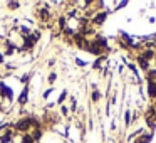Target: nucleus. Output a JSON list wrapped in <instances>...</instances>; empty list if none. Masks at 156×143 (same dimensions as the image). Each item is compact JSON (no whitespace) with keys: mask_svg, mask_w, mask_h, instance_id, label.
<instances>
[{"mask_svg":"<svg viewBox=\"0 0 156 143\" xmlns=\"http://www.w3.org/2000/svg\"><path fill=\"white\" fill-rule=\"evenodd\" d=\"M30 118H22V119H19L17 123H15V130H19V131H27V130H30Z\"/></svg>","mask_w":156,"mask_h":143,"instance_id":"obj_1","label":"nucleus"},{"mask_svg":"<svg viewBox=\"0 0 156 143\" xmlns=\"http://www.w3.org/2000/svg\"><path fill=\"white\" fill-rule=\"evenodd\" d=\"M148 94L149 98H156V81H148Z\"/></svg>","mask_w":156,"mask_h":143,"instance_id":"obj_2","label":"nucleus"},{"mask_svg":"<svg viewBox=\"0 0 156 143\" xmlns=\"http://www.w3.org/2000/svg\"><path fill=\"white\" fill-rule=\"evenodd\" d=\"M106 15H108L106 12H99V14L92 19V22H94V24H98V25H102V22L106 20Z\"/></svg>","mask_w":156,"mask_h":143,"instance_id":"obj_3","label":"nucleus"},{"mask_svg":"<svg viewBox=\"0 0 156 143\" xmlns=\"http://www.w3.org/2000/svg\"><path fill=\"white\" fill-rule=\"evenodd\" d=\"M27 94H29V86H25V88L22 89V94L19 96V103H20V105H25V103H27Z\"/></svg>","mask_w":156,"mask_h":143,"instance_id":"obj_4","label":"nucleus"},{"mask_svg":"<svg viewBox=\"0 0 156 143\" xmlns=\"http://www.w3.org/2000/svg\"><path fill=\"white\" fill-rule=\"evenodd\" d=\"M12 135H14V131H12V130H9L5 135L0 136V143H10L12 141Z\"/></svg>","mask_w":156,"mask_h":143,"instance_id":"obj_5","label":"nucleus"},{"mask_svg":"<svg viewBox=\"0 0 156 143\" xmlns=\"http://www.w3.org/2000/svg\"><path fill=\"white\" fill-rule=\"evenodd\" d=\"M0 94H2V96H7V98H12V91L4 84V82H0Z\"/></svg>","mask_w":156,"mask_h":143,"instance_id":"obj_6","label":"nucleus"},{"mask_svg":"<svg viewBox=\"0 0 156 143\" xmlns=\"http://www.w3.org/2000/svg\"><path fill=\"white\" fill-rule=\"evenodd\" d=\"M138 66L143 69V71H149V62L146 61V59H143L141 56L138 57Z\"/></svg>","mask_w":156,"mask_h":143,"instance_id":"obj_7","label":"nucleus"},{"mask_svg":"<svg viewBox=\"0 0 156 143\" xmlns=\"http://www.w3.org/2000/svg\"><path fill=\"white\" fill-rule=\"evenodd\" d=\"M32 140H34V141H39V140L42 138V130L41 128H34V133H32Z\"/></svg>","mask_w":156,"mask_h":143,"instance_id":"obj_8","label":"nucleus"},{"mask_svg":"<svg viewBox=\"0 0 156 143\" xmlns=\"http://www.w3.org/2000/svg\"><path fill=\"white\" fill-rule=\"evenodd\" d=\"M141 57L146 59V61H148V59H153V57H154V51H153V49H146V51L143 52Z\"/></svg>","mask_w":156,"mask_h":143,"instance_id":"obj_9","label":"nucleus"},{"mask_svg":"<svg viewBox=\"0 0 156 143\" xmlns=\"http://www.w3.org/2000/svg\"><path fill=\"white\" fill-rule=\"evenodd\" d=\"M39 15H41L42 20H47V19H49V9L47 7H42L41 10H39Z\"/></svg>","mask_w":156,"mask_h":143,"instance_id":"obj_10","label":"nucleus"},{"mask_svg":"<svg viewBox=\"0 0 156 143\" xmlns=\"http://www.w3.org/2000/svg\"><path fill=\"white\" fill-rule=\"evenodd\" d=\"M148 81H156V69H149L148 71Z\"/></svg>","mask_w":156,"mask_h":143,"instance_id":"obj_11","label":"nucleus"},{"mask_svg":"<svg viewBox=\"0 0 156 143\" xmlns=\"http://www.w3.org/2000/svg\"><path fill=\"white\" fill-rule=\"evenodd\" d=\"M9 9H10V10H17L19 7H20V4H19V2H9Z\"/></svg>","mask_w":156,"mask_h":143,"instance_id":"obj_12","label":"nucleus"},{"mask_svg":"<svg viewBox=\"0 0 156 143\" xmlns=\"http://www.w3.org/2000/svg\"><path fill=\"white\" fill-rule=\"evenodd\" d=\"M149 140H151V135H144V136H141V138H139L136 143H148Z\"/></svg>","mask_w":156,"mask_h":143,"instance_id":"obj_13","label":"nucleus"},{"mask_svg":"<svg viewBox=\"0 0 156 143\" xmlns=\"http://www.w3.org/2000/svg\"><path fill=\"white\" fill-rule=\"evenodd\" d=\"M22 143H34V140H32L30 135H24V138H22Z\"/></svg>","mask_w":156,"mask_h":143,"instance_id":"obj_14","label":"nucleus"},{"mask_svg":"<svg viewBox=\"0 0 156 143\" xmlns=\"http://www.w3.org/2000/svg\"><path fill=\"white\" fill-rule=\"evenodd\" d=\"M99 98H101L99 91H98V89H94V91H92V101H99Z\"/></svg>","mask_w":156,"mask_h":143,"instance_id":"obj_15","label":"nucleus"},{"mask_svg":"<svg viewBox=\"0 0 156 143\" xmlns=\"http://www.w3.org/2000/svg\"><path fill=\"white\" fill-rule=\"evenodd\" d=\"M59 27H61V29H66V17H61V19H59Z\"/></svg>","mask_w":156,"mask_h":143,"instance_id":"obj_16","label":"nucleus"},{"mask_svg":"<svg viewBox=\"0 0 156 143\" xmlns=\"http://www.w3.org/2000/svg\"><path fill=\"white\" fill-rule=\"evenodd\" d=\"M55 79H57V74H55V72H51V74H49V82H54Z\"/></svg>","mask_w":156,"mask_h":143,"instance_id":"obj_17","label":"nucleus"},{"mask_svg":"<svg viewBox=\"0 0 156 143\" xmlns=\"http://www.w3.org/2000/svg\"><path fill=\"white\" fill-rule=\"evenodd\" d=\"M66 96H67V93H62V94L61 96H59V99H57V103H64V99H66Z\"/></svg>","mask_w":156,"mask_h":143,"instance_id":"obj_18","label":"nucleus"},{"mask_svg":"<svg viewBox=\"0 0 156 143\" xmlns=\"http://www.w3.org/2000/svg\"><path fill=\"white\" fill-rule=\"evenodd\" d=\"M102 61H104V57H99V59H98V61H96V62H94V69H98V68H99V66H101V62H102Z\"/></svg>","mask_w":156,"mask_h":143,"instance_id":"obj_19","label":"nucleus"},{"mask_svg":"<svg viewBox=\"0 0 156 143\" xmlns=\"http://www.w3.org/2000/svg\"><path fill=\"white\" fill-rule=\"evenodd\" d=\"M30 76H32V72H29V74H24V78H22L20 81H22V82H27L29 79H30Z\"/></svg>","mask_w":156,"mask_h":143,"instance_id":"obj_20","label":"nucleus"},{"mask_svg":"<svg viewBox=\"0 0 156 143\" xmlns=\"http://www.w3.org/2000/svg\"><path fill=\"white\" fill-rule=\"evenodd\" d=\"M129 116H131V115H129V111H126V125H129V121H131Z\"/></svg>","mask_w":156,"mask_h":143,"instance_id":"obj_21","label":"nucleus"},{"mask_svg":"<svg viewBox=\"0 0 156 143\" xmlns=\"http://www.w3.org/2000/svg\"><path fill=\"white\" fill-rule=\"evenodd\" d=\"M51 93H52V88H51V89H47V91H45L42 96H44V98H49V94H51Z\"/></svg>","mask_w":156,"mask_h":143,"instance_id":"obj_22","label":"nucleus"},{"mask_svg":"<svg viewBox=\"0 0 156 143\" xmlns=\"http://www.w3.org/2000/svg\"><path fill=\"white\" fill-rule=\"evenodd\" d=\"M76 62H77V66H84V64H86V62L81 61V59H76Z\"/></svg>","mask_w":156,"mask_h":143,"instance_id":"obj_23","label":"nucleus"},{"mask_svg":"<svg viewBox=\"0 0 156 143\" xmlns=\"http://www.w3.org/2000/svg\"><path fill=\"white\" fill-rule=\"evenodd\" d=\"M67 113H69L67 108H66V106H62V115H67Z\"/></svg>","mask_w":156,"mask_h":143,"instance_id":"obj_24","label":"nucleus"},{"mask_svg":"<svg viewBox=\"0 0 156 143\" xmlns=\"http://www.w3.org/2000/svg\"><path fill=\"white\" fill-rule=\"evenodd\" d=\"M0 62H4V54H0Z\"/></svg>","mask_w":156,"mask_h":143,"instance_id":"obj_25","label":"nucleus"}]
</instances>
